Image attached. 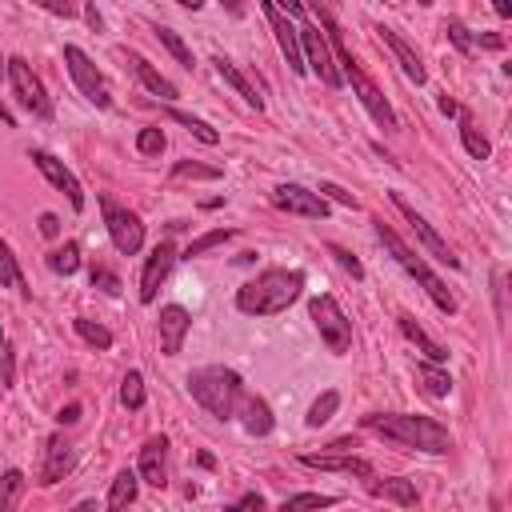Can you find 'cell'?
Wrapping results in <instances>:
<instances>
[{
    "mask_svg": "<svg viewBox=\"0 0 512 512\" xmlns=\"http://www.w3.org/2000/svg\"><path fill=\"white\" fill-rule=\"evenodd\" d=\"M120 404H124L128 412H140V408H144V376H140V372H128V376L120 380Z\"/></svg>",
    "mask_w": 512,
    "mask_h": 512,
    "instance_id": "74e56055",
    "label": "cell"
},
{
    "mask_svg": "<svg viewBox=\"0 0 512 512\" xmlns=\"http://www.w3.org/2000/svg\"><path fill=\"white\" fill-rule=\"evenodd\" d=\"M20 492H24V472L20 468H8L0 476V512H12L20 504Z\"/></svg>",
    "mask_w": 512,
    "mask_h": 512,
    "instance_id": "d590c367",
    "label": "cell"
},
{
    "mask_svg": "<svg viewBox=\"0 0 512 512\" xmlns=\"http://www.w3.org/2000/svg\"><path fill=\"white\" fill-rule=\"evenodd\" d=\"M64 64H68V76L76 80V88H80V96H84V100H92L96 108H108V104H112V88H108L104 72L88 60V52H84V48L64 44Z\"/></svg>",
    "mask_w": 512,
    "mask_h": 512,
    "instance_id": "30bf717a",
    "label": "cell"
},
{
    "mask_svg": "<svg viewBox=\"0 0 512 512\" xmlns=\"http://www.w3.org/2000/svg\"><path fill=\"white\" fill-rule=\"evenodd\" d=\"M440 112H444V116H456V112H460V104H456L448 92H440Z\"/></svg>",
    "mask_w": 512,
    "mask_h": 512,
    "instance_id": "681fc988",
    "label": "cell"
},
{
    "mask_svg": "<svg viewBox=\"0 0 512 512\" xmlns=\"http://www.w3.org/2000/svg\"><path fill=\"white\" fill-rule=\"evenodd\" d=\"M0 76H8V60L4 56H0Z\"/></svg>",
    "mask_w": 512,
    "mask_h": 512,
    "instance_id": "f5cc1de1",
    "label": "cell"
},
{
    "mask_svg": "<svg viewBox=\"0 0 512 512\" xmlns=\"http://www.w3.org/2000/svg\"><path fill=\"white\" fill-rule=\"evenodd\" d=\"M40 8L52 12V16H64V20L76 16V4H68V0H64V4H60V0H40Z\"/></svg>",
    "mask_w": 512,
    "mask_h": 512,
    "instance_id": "bcb514c9",
    "label": "cell"
},
{
    "mask_svg": "<svg viewBox=\"0 0 512 512\" xmlns=\"http://www.w3.org/2000/svg\"><path fill=\"white\" fill-rule=\"evenodd\" d=\"M164 116H168V120H176L180 128H188L196 140H204V144H220V132H216L208 120H200V116H192V112H184V108H176V104H168V108H164Z\"/></svg>",
    "mask_w": 512,
    "mask_h": 512,
    "instance_id": "f546056e",
    "label": "cell"
},
{
    "mask_svg": "<svg viewBox=\"0 0 512 512\" xmlns=\"http://www.w3.org/2000/svg\"><path fill=\"white\" fill-rule=\"evenodd\" d=\"M192 328V316L184 304H164L160 308V352L164 356H176L184 348V336Z\"/></svg>",
    "mask_w": 512,
    "mask_h": 512,
    "instance_id": "e0dca14e",
    "label": "cell"
},
{
    "mask_svg": "<svg viewBox=\"0 0 512 512\" xmlns=\"http://www.w3.org/2000/svg\"><path fill=\"white\" fill-rule=\"evenodd\" d=\"M376 32H380V40L392 48V56H396V64L404 68V76H408V80H416V84H424V80H428V72H424V64H420L416 48H412V44H408V40H404L396 28H384V24H380Z\"/></svg>",
    "mask_w": 512,
    "mask_h": 512,
    "instance_id": "ffe728a7",
    "label": "cell"
},
{
    "mask_svg": "<svg viewBox=\"0 0 512 512\" xmlns=\"http://www.w3.org/2000/svg\"><path fill=\"white\" fill-rule=\"evenodd\" d=\"M28 160L40 168V176H44V180H48L56 192H64V196H68V204H72L76 212L84 208V188H80V180H76V176L64 168V160H56L48 148H32V152H28Z\"/></svg>",
    "mask_w": 512,
    "mask_h": 512,
    "instance_id": "7c38bea8",
    "label": "cell"
},
{
    "mask_svg": "<svg viewBox=\"0 0 512 512\" xmlns=\"http://www.w3.org/2000/svg\"><path fill=\"white\" fill-rule=\"evenodd\" d=\"M332 504H336V496H328V492H300V496H288L280 504V512H320Z\"/></svg>",
    "mask_w": 512,
    "mask_h": 512,
    "instance_id": "d6a6232c",
    "label": "cell"
},
{
    "mask_svg": "<svg viewBox=\"0 0 512 512\" xmlns=\"http://www.w3.org/2000/svg\"><path fill=\"white\" fill-rule=\"evenodd\" d=\"M124 60H128L132 76H136V80H140V84H144L152 96H160L164 104H172V100H176V84H172L168 76H160V72H156V68H152V64H148L140 52H124Z\"/></svg>",
    "mask_w": 512,
    "mask_h": 512,
    "instance_id": "44dd1931",
    "label": "cell"
},
{
    "mask_svg": "<svg viewBox=\"0 0 512 512\" xmlns=\"http://www.w3.org/2000/svg\"><path fill=\"white\" fill-rule=\"evenodd\" d=\"M0 348H4V328H0Z\"/></svg>",
    "mask_w": 512,
    "mask_h": 512,
    "instance_id": "db71d44e",
    "label": "cell"
},
{
    "mask_svg": "<svg viewBox=\"0 0 512 512\" xmlns=\"http://www.w3.org/2000/svg\"><path fill=\"white\" fill-rule=\"evenodd\" d=\"M136 152L160 156V152H164V132H160V128H140V132H136Z\"/></svg>",
    "mask_w": 512,
    "mask_h": 512,
    "instance_id": "60d3db41",
    "label": "cell"
},
{
    "mask_svg": "<svg viewBox=\"0 0 512 512\" xmlns=\"http://www.w3.org/2000/svg\"><path fill=\"white\" fill-rule=\"evenodd\" d=\"M340 80H344V84H352L356 100L364 104V112H368V116H372V120H376V124H380L384 132H396V128H400V120H396V112H392L388 96H384V92L376 88V80H372V76H368V72H364V68L356 64V60L340 68Z\"/></svg>",
    "mask_w": 512,
    "mask_h": 512,
    "instance_id": "ba28073f",
    "label": "cell"
},
{
    "mask_svg": "<svg viewBox=\"0 0 512 512\" xmlns=\"http://www.w3.org/2000/svg\"><path fill=\"white\" fill-rule=\"evenodd\" d=\"M236 416H240V424H244V432L248 436H268L272 432V408L260 400V396H252V392H244L240 396V404H236Z\"/></svg>",
    "mask_w": 512,
    "mask_h": 512,
    "instance_id": "603a6c76",
    "label": "cell"
},
{
    "mask_svg": "<svg viewBox=\"0 0 512 512\" xmlns=\"http://www.w3.org/2000/svg\"><path fill=\"white\" fill-rule=\"evenodd\" d=\"M72 464H76V452H72V444L60 436V432H52L48 440H44V460H40V472H36V484H60L68 472H72Z\"/></svg>",
    "mask_w": 512,
    "mask_h": 512,
    "instance_id": "2e32d148",
    "label": "cell"
},
{
    "mask_svg": "<svg viewBox=\"0 0 512 512\" xmlns=\"http://www.w3.org/2000/svg\"><path fill=\"white\" fill-rule=\"evenodd\" d=\"M40 232H44V236H56V232H60V220H56L52 212H44V216H40Z\"/></svg>",
    "mask_w": 512,
    "mask_h": 512,
    "instance_id": "7dc6e473",
    "label": "cell"
},
{
    "mask_svg": "<svg viewBox=\"0 0 512 512\" xmlns=\"http://www.w3.org/2000/svg\"><path fill=\"white\" fill-rule=\"evenodd\" d=\"M308 316H312L320 340L328 344V352L344 356V352L352 348V320L344 316V308L336 304V296H328V292L312 296V300H308Z\"/></svg>",
    "mask_w": 512,
    "mask_h": 512,
    "instance_id": "8992f818",
    "label": "cell"
},
{
    "mask_svg": "<svg viewBox=\"0 0 512 512\" xmlns=\"http://www.w3.org/2000/svg\"><path fill=\"white\" fill-rule=\"evenodd\" d=\"M156 36H160V44H164V48H168L184 68H192V64H196V60H192V52H188V44L180 40V32H172V28H164V24H160V28H156Z\"/></svg>",
    "mask_w": 512,
    "mask_h": 512,
    "instance_id": "ab89813d",
    "label": "cell"
},
{
    "mask_svg": "<svg viewBox=\"0 0 512 512\" xmlns=\"http://www.w3.org/2000/svg\"><path fill=\"white\" fill-rule=\"evenodd\" d=\"M136 492H140V476H136L132 468L116 472V480H112V488H108V512H128V508L136 504Z\"/></svg>",
    "mask_w": 512,
    "mask_h": 512,
    "instance_id": "4316f807",
    "label": "cell"
},
{
    "mask_svg": "<svg viewBox=\"0 0 512 512\" xmlns=\"http://www.w3.org/2000/svg\"><path fill=\"white\" fill-rule=\"evenodd\" d=\"M188 392L216 420H232L236 416V404L244 396V380H240V372H232L224 364H208V368L188 372Z\"/></svg>",
    "mask_w": 512,
    "mask_h": 512,
    "instance_id": "3957f363",
    "label": "cell"
},
{
    "mask_svg": "<svg viewBox=\"0 0 512 512\" xmlns=\"http://www.w3.org/2000/svg\"><path fill=\"white\" fill-rule=\"evenodd\" d=\"M300 464H304V468H320V472H348V476L372 480V464L360 460V456H352V452H320V456H316V452H304Z\"/></svg>",
    "mask_w": 512,
    "mask_h": 512,
    "instance_id": "d6986e66",
    "label": "cell"
},
{
    "mask_svg": "<svg viewBox=\"0 0 512 512\" xmlns=\"http://www.w3.org/2000/svg\"><path fill=\"white\" fill-rule=\"evenodd\" d=\"M0 284H8V288H16L20 296H28L32 288H28V280H24V272H20V264H16V256H12V248L0 240Z\"/></svg>",
    "mask_w": 512,
    "mask_h": 512,
    "instance_id": "1f68e13d",
    "label": "cell"
},
{
    "mask_svg": "<svg viewBox=\"0 0 512 512\" xmlns=\"http://www.w3.org/2000/svg\"><path fill=\"white\" fill-rule=\"evenodd\" d=\"M368 492H372V496H384V500H396L400 508H416V500H420V496H416V484L404 480V476H384V480L372 476V480H368Z\"/></svg>",
    "mask_w": 512,
    "mask_h": 512,
    "instance_id": "cb8c5ba5",
    "label": "cell"
},
{
    "mask_svg": "<svg viewBox=\"0 0 512 512\" xmlns=\"http://www.w3.org/2000/svg\"><path fill=\"white\" fill-rule=\"evenodd\" d=\"M316 192H320L324 200H336V204H344V208H356V196H352V192H344V188H340V184H332V180H324Z\"/></svg>",
    "mask_w": 512,
    "mask_h": 512,
    "instance_id": "7bdbcfd3",
    "label": "cell"
},
{
    "mask_svg": "<svg viewBox=\"0 0 512 512\" xmlns=\"http://www.w3.org/2000/svg\"><path fill=\"white\" fill-rule=\"evenodd\" d=\"M392 204H396V212H400V216L412 224L416 240H420V244H424V248H428V252H432L440 264H448V268H460V256H452V248L440 240V232H436V228H432V224H428V220H424V216H420V212H416V208H412V204H408L400 192H392Z\"/></svg>",
    "mask_w": 512,
    "mask_h": 512,
    "instance_id": "5bb4252c",
    "label": "cell"
},
{
    "mask_svg": "<svg viewBox=\"0 0 512 512\" xmlns=\"http://www.w3.org/2000/svg\"><path fill=\"white\" fill-rule=\"evenodd\" d=\"M8 84H12V96H16V104H20L24 112H32L36 120H52V116H56L52 96L44 92L40 76L32 72V64H28L24 56H12V60H8Z\"/></svg>",
    "mask_w": 512,
    "mask_h": 512,
    "instance_id": "52a82bcc",
    "label": "cell"
},
{
    "mask_svg": "<svg viewBox=\"0 0 512 512\" xmlns=\"http://www.w3.org/2000/svg\"><path fill=\"white\" fill-rule=\"evenodd\" d=\"M88 280H92V288H100V292H108V296H116V292H120V276H116L112 268H104V264H92Z\"/></svg>",
    "mask_w": 512,
    "mask_h": 512,
    "instance_id": "b9f144b4",
    "label": "cell"
},
{
    "mask_svg": "<svg viewBox=\"0 0 512 512\" xmlns=\"http://www.w3.org/2000/svg\"><path fill=\"white\" fill-rule=\"evenodd\" d=\"M336 408H340V392H336V388H324V392L312 400L304 424H308V428H320V424H328V420L336 416Z\"/></svg>",
    "mask_w": 512,
    "mask_h": 512,
    "instance_id": "4dcf8cb0",
    "label": "cell"
},
{
    "mask_svg": "<svg viewBox=\"0 0 512 512\" xmlns=\"http://www.w3.org/2000/svg\"><path fill=\"white\" fill-rule=\"evenodd\" d=\"M72 328H76V336H80L84 344H92V348H112V332H108L104 324H96V320H88V316H76Z\"/></svg>",
    "mask_w": 512,
    "mask_h": 512,
    "instance_id": "e575fe53",
    "label": "cell"
},
{
    "mask_svg": "<svg viewBox=\"0 0 512 512\" xmlns=\"http://www.w3.org/2000/svg\"><path fill=\"white\" fill-rule=\"evenodd\" d=\"M460 116V144H464V152L472 156V160H488V152H492V144H488V136L476 128V120H472V112H456Z\"/></svg>",
    "mask_w": 512,
    "mask_h": 512,
    "instance_id": "f1b7e54d",
    "label": "cell"
},
{
    "mask_svg": "<svg viewBox=\"0 0 512 512\" xmlns=\"http://www.w3.org/2000/svg\"><path fill=\"white\" fill-rule=\"evenodd\" d=\"M364 428L380 432L384 440L400 444V448H416L428 456H444L452 448V432L432 420V416H412V412H372L364 416Z\"/></svg>",
    "mask_w": 512,
    "mask_h": 512,
    "instance_id": "6da1fadb",
    "label": "cell"
},
{
    "mask_svg": "<svg viewBox=\"0 0 512 512\" xmlns=\"http://www.w3.org/2000/svg\"><path fill=\"white\" fill-rule=\"evenodd\" d=\"M372 228H376V240L388 248V256H392V260H396V264H400V268H404V272H408V276H412V280L432 296V304H436L444 316H452V312H456V296H452V292H448V284H444V280L424 264V256H420V252H412V248L396 236V228H388L384 220H372Z\"/></svg>",
    "mask_w": 512,
    "mask_h": 512,
    "instance_id": "277c9868",
    "label": "cell"
},
{
    "mask_svg": "<svg viewBox=\"0 0 512 512\" xmlns=\"http://www.w3.org/2000/svg\"><path fill=\"white\" fill-rule=\"evenodd\" d=\"M172 176H176V180H188V176H192V180H220L224 172H220V168H208V164H196V160H176V164H172Z\"/></svg>",
    "mask_w": 512,
    "mask_h": 512,
    "instance_id": "f35d334b",
    "label": "cell"
},
{
    "mask_svg": "<svg viewBox=\"0 0 512 512\" xmlns=\"http://www.w3.org/2000/svg\"><path fill=\"white\" fill-rule=\"evenodd\" d=\"M400 332H404V336H408V340H412V344L424 352V360H428V364H444V360H448V352H444V348H440V344H436V340H432V336H428V332L416 324V316L400 312Z\"/></svg>",
    "mask_w": 512,
    "mask_h": 512,
    "instance_id": "484cf974",
    "label": "cell"
},
{
    "mask_svg": "<svg viewBox=\"0 0 512 512\" xmlns=\"http://www.w3.org/2000/svg\"><path fill=\"white\" fill-rule=\"evenodd\" d=\"M100 212H104V228H108V240L120 256H136L144 248V224L132 208L116 204L112 196H100Z\"/></svg>",
    "mask_w": 512,
    "mask_h": 512,
    "instance_id": "9c48e42d",
    "label": "cell"
},
{
    "mask_svg": "<svg viewBox=\"0 0 512 512\" xmlns=\"http://www.w3.org/2000/svg\"><path fill=\"white\" fill-rule=\"evenodd\" d=\"M84 16H88V24H92V28H96V32H100V28H104V20H100V12H96V8H92V4H88V8H84Z\"/></svg>",
    "mask_w": 512,
    "mask_h": 512,
    "instance_id": "f907efd6",
    "label": "cell"
},
{
    "mask_svg": "<svg viewBox=\"0 0 512 512\" xmlns=\"http://www.w3.org/2000/svg\"><path fill=\"white\" fill-rule=\"evenodd\" d=\"M444 32H448V40L460 48V52H480V48H504V40L500 36H480V32H468V24H460V20H448L444 24Z\"/></svg>",
    "mask_w": 512,
    "mask_h": 512,
    "instance_id": "d4e9b609",
    "label": "cell"
},
{
    "mask_svg": "<svg viewBox=\"0 0 512 512\" xmlns=\"http://www.w3.org/2000/svg\"><path fill=\"white\" fill-rule=\"evenodd\" d=\"M136 476L152 488H164L168 484V436H152L144 448H140V464H136Z\"/></svg>",
    "mask_w": 512,
    "mask_h": 512,
    "instance_id": "ac0fdd59",
    "label": "cell"
},
{
    "mask_svg": "<svg viewBox=\"0 0 512 512\" xmlns=\"http://www.w3.org/2000/svg\"><path fill=\"white\" fill-rule=\"evenodd\" d=\"M236 236V228H212V232H204V236H196L180 256L184 260H196V256H204V252H212L216 244H224V240H232Z\"/></svg>",
    "mask_w": 512,
    "mask_h": 512,
    "instance_id": "836d02e7",
    "label": "cell"
},
{
    "mask_svg": "<svg viewBox=\"0 0 512 512\" xmlns=\"http://www.w3.org/2000/svg\"><path fill=\"white\" fill-rule=\"evenodd\" d=\"M224 512H264V496L260 492H244L236 504H228Z\"/></svg>",
    "mask_w": 512,
    "mask_h": 512,
    "instance_id": "ee69618b",
    "label": "cell"
},
{
    "mask_svg": "<svg viewBox=\"0 0 512 512\" xmlns=\"http://www.w3.org/2000/svg\"><path fill=\"white\" fill-rule=\"evenodd\" d=\"M412 372H416V384H420V392H424V396L440 400V396H448V392H452V376H448L440 364H428V360H420Z\"/></svg>",
    "mask_w": 512,
    "mask_h": 512,
    "instance_id": "83f0119b",
    "label": "cell"
},
{
    "mask_svg": "<svg viewBox=\"0 0 512 512\" xmlns=\"http://www.w3.org/2000/svg\"><path fill=\"white\" fill-rule=\"evenodd\" d=\"M304 292V272L300 268H264L248 284L236 288V308L248 316H276L288 304H296Z\"/></svg>",
    "mask_w": 512,
    "mask_h": 512,
    "instance_id": "7a4b0ae2",
    "label": "cell"
},
{
    "mask_svg": "<svg viewBox=\"0 0 512 512\" xmlns=\"http://www.w3.org/2000/svg\"><path fill=\"white\" fill-rule=\"evenodd\" d=\"M260 12H264V20L272 24V32H276V44H280V52H284V60H288V68L296 72V76H304L308 68H304V52H300V36H296V24L280 12V4H272V0H260Z\"/></svg>",
    "mask_w": 512,
    "mask_h": 512,
    "instance_id": "4fadbf2b",
    "label": "cell"
},
{
    "mask_svg": "<svg viewBox=\"0 0 512 512\" xmlns=\"http://www.w3.org/2000/svg\"><path fill=\"white\" fill-rule=\"evenodd\" d=\"M328 252H332V256H336V260H340V268H348V272H352V276H356V280H360V276H364V264H360V260H356V256H352V252H344V248H340V244H332V248H328Z\"/></svg>",
    "mask_w": 512,
    "mask_h": 512,
    "instance_id": "f6af8a7d",
    "label": "cell"
},
{
    "mask_svg": "<svg viewBox=\"0 0 512 512\" xmlns=\"http://www.w3.org/2000/svg\"><path fill=\"white\" fill-rule=\"evenodd\" d=\"M176 260H180V252H176L172 240H160V244L152 248V256L144 260V272H140V304H152V300H156V292H160V284L168 280V272H172Z\"/></svg>",
    "mask_w": 512,
    "mask_h": 512,
    "instance_id": "9a60e30c",
    "label": "cell"
},
{
    "mask_svg": "<svg viewBox=\"0 0 512 512\" xmlns=\"http://www.w3.org/2000/svg\"><path fill=\"white\" fill-rule=\"evenodd\" d=\"M280 212H292V216H308V220H324L328 216V200L304 184H276L272 196H268Z\"/></svg>",
    "mask_w": 512,
    "mask_h": 512,
    "instance_id": "8fae6325",
    "label": "cell"
},
{
    "mask_svg": "<svg viewBox=\"0 0 512 512\" xmlns=\"http://www.w3.org/2000/svg\"><path fill=\"white\" fill-rule=\"evenodd\" d=\"M212 68H216V76H220V80H224V84H228V88H232L248 108H256V112L264 108V96L252 88V80H248V76H244L228 56H212Z\"/></svg>",
    "mask_w": 512,
    "mask_h": 512,
    "instance_id": "7402d4cb",
    "label": "cell"
},
{
    "mask_svg": "<svg viewBox=\"0 0 512 512\" xmlns=\"http://www.w3.org/2000/svg\"><path fill=\"white\" fill-rule=\"evenodd\" d=\"M68 512H96V500H80L76 508H68Z\"/></svg>",
    "mask_w": 512,
    "mask_h": 512,
    "instance_id": "816d5d0a",
    "label": "cell"
},
{
    "mask_svg": "<svg viewBox=\"0 0 512 512\" xmlns=\"http://www.w3.org/2000/svg\"><path fill=\"white\" fill-rule=\"evenodd\" d=\"M288 20H296V36H300V52H304V68L308 72H316L328 88H340L344 80H340V72H336V60H332V48H328V40H324V32L312 24V16H308V8L304 4H296V0H288L284 8H280Z\"/></svg>",
    "mask_w": 512,
    "mask_h": 512,
    "instance_id": "5b68a950",
    "label": "cell"
},
{
    "mask_svg": "<svg viewBox=\"0 0 512 512\" xmlns=\"http://www.w3.org/2000/svg\"><path fill=\"white\" fill-rule=\"evenodd\" d=\"M48 268H52V272H60V276H72V272L80 268V244H76V240H68L64 248H56V252L48 256Z\"/></svg>",
    "mask_w": 512,
    "mask_h": 512,
    "instance_id": "8d00e7d4",
    "label": "cell"
},
{
    "mask_svg": "<svg viewBox=\"0 0 512 512\" xmlns=\"http://www.w3.org/2000/svg\"><path fill=\"white\" fill-rule=\"evenodd\" d=\"M60 424H76L80 420V404H68V408H60V416H56Z\"/></svg>",
    "mask_w": 512,
    "mask_h": 512,
    "instance_id": "c3c4849f",
    "label": "cell"
}]
</instances>
